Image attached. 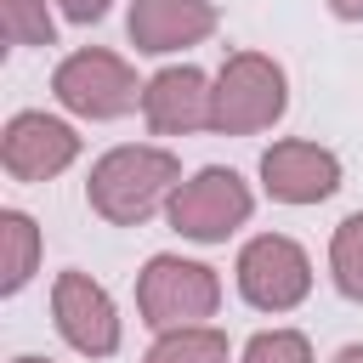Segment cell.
<instances>
[{
    "mask_svg": "<svg viewBox=\"0 0 363 363\" xmlns=\"http://www.w3.org/2000/svg\"><path fill=\"white\" fill-rule=\"evenodd\" d=\"M182 187V164L170 147H147V142H125L108 147L91 176H85V204L113 221V227H142L153 210L170 204V193Z\"/></svg>",
    "mask_w": 363,
    "mask_h": 363,
    "instance_id": "6da1fadb",
    "label": "cell"
},
{
    "mask_svg": "<svg viewBox=\"0 0 363 363\" xmlns=\"http://www.w3.org/2000/svg\"><path fill=\"white\" fill-rule=\"evenodd\" d=\"M289 108V79L267 51H233L210 79V130L216 136H255L272 130Z\"/></svg>",
    "mask_w": 363,
    "mask_h": 363,
    "instance_id": "7a4b0ae2",
    "label": "cell"
},
{
    "mask_svg": "<svg viewBox=\"0 0 363 363\" xmlns=\"http://www.w3.org/2000/svg\"><path fill=\"white\" fill-rule=\"evenodd\" d=\"M221 306V278L216 267L204 261H187V255H147L142 278H136V312L147 329H187V323H204L216 318Z\"/></svg>",
    "mask_w": 363,
    "mask_h": 363,
    "instance_id": "3957f363",
    "label": "cell"
},
{
    "mask_svg": "<svg viewBox=\"0 0 363 363\" xmlns=\"http://www.w3.org/2000/svg\"><path fill=\"white\" fill-rule=\"evenodd\" d=\"M250 210H255V193H250V182H244L238 170H227V164L193 170V176L170 193V204H164L170 227H176L182 238H193V244H227V238L250 221Z\"/></svg>",
    "mask_w": 363,
    "mask_h": 363,
    "instance_id": "277c9868",
    "label": "cell"
},
{
    "mask_svg": "<svg viewBox=\"0 0 363 363\" xmlns=\"http://www.w3.org/2000/svg\"><path fill=\"white\" fill-rule=\"evenodd\" d=\"M51 96L79 119H119V113H130L142 102V85H136V68L119 51L85 45V51H68L57 62Z\"/></svg>",
    "mask_w": 363,
    "mask_h": 363,
    "instance_id": "5b68a950",
    "label": "cell"
},
{
    "mask_svg": "<svg viewBox=\"0 0 363 363\" xmlns=\"http://www.w3.org/2000/svg\"><path fill=\"white\" fill-rule=\"evenodd\" d=\"M238 295L255 312H295L312 295V255L289 233H261L238 250Z\"/></svg>",
    "mask_w": 363,
    "mask_h": 363,
    "instance_id": "8992f818",
    "label": "cell"
},
{
    "mask_svg": "<svg viewBox=\"0 0 363 363\" xmlns=\"http://www.w3.org/2000/svg\"><path fill=\"white\" fill-rule=\"evenodd\" d=\"M51 318H57V335L79 357H113L119 352V306H113V295L91 272H79V267L57 272V284H51Z\"/></svg>",
    "mask_w": 363,
    "mask_h": 363,
    "instance_id": "52a82bcc",
    "label": "cell"
},
{
    "mask_svg": "<svg viewBox=\"0 0 363 363\" xmlns=\"http://www.w3.org/2000/svg\"><path fill=\"white\" fill-rule=\"evenodd\" d=\"M74 159H79V130L68 119H57V113L23 108L0 130V164H6L11 182H51Z\"/></svg>",
    "mask_w": 363,
    "mask_h": 363,
    "instance_id": "ba28073f",
    "label": "cell"
},
{
    "mask_svg": "<svg viewBox=\"0 0 363 363\" xmlns=\"http://www.w3.org/2000/svg\"><path fill=\"white\" fill-rule=\"evenodd\" d=\"M261 187L278 204H323L340 187V159L329 147H318V142L284 136V142H272L261 153Z\"/></svg>",
    "mask_w": 363,
    "mask_h": 363,
    "instance_id": "9c48e42d",
    "label": "cell"
},
{
    "mask_svg": "<svg viewBox=\"0 0 363 363\" xmlns=\"http://www.w3.org/2000/svg\"><path fill=\"white\" fill-rule=\"evenodd\" d=\"M125 34L142 57H170L216 34V6L210 0H130Z\"/></svg>",
    "mask_w": 363,
    "mask_h": 363,
    "instance_id": "30bf717a",
    "label": "cell"
},
{
    "mask_svg": "<svg viewBox=\"0 0 363 363\" xmlns=\"http://www.w3.org/2000/svg\"><path fill=\"white\" fill-rule=\"evenodd\" d=\"M142 119L153 136L210 130V79L193 62H170L142 85Z\"/></svg>",
    "mask_w": 363,
    "mask_h": 363,
    "instance_id": "8fae6325",
    "label": "cell"
},
{
    "mask_svg": "<svg viewBox=\"0 0 363 363\" xmlns=\"http://www.w3.org/2000/svg\"><path fill=\"white\" fill-rule=\"evenodd\" d=\"M40 272V227L23 210H0V295H17Z\"/></svg>",
    "mask_w": 363,
    "mask_h": 363,
    "instance_id": "7c38bea8",
    "label": "cell"
},
{
    "mask_svg": "<svg viewBox=\"0 0 363 363\" xmlns=\"http://www.w3.org/2000/svg\"><path fill=\"white\" fill-rule=\"evenodd\" d=\"M142 363H227V335L210 323H187V329H164Z\"/></svg>",
    "mask_w": 363,
    "mask_h": 363,
    "instance_id": "4fadbf2b",
    "label": "cell"
},
{
    "mask_svg": "<svg viewBox=\"0 0 363 363\" xmlns=\"http://www.w3.org/2000/svg\"><path fill=\"white\" fill-rule=\"evenodd\" d=\"M329 278L346 301H363V210H352L329 238Z\"/></svg>",
    "mask_w": 363,
    "mask_h": 363,
    "instance_id": "5bb4252c",
    "label": "cell"
},
{
    "mask_svg": "<svg viewBox=\"0 0 363 363\" xmlns=\"http://www.w3.org/2000/svg\"><path fill=\"white\" fill-rule=\"evenodd\" d=\"M0 28H6L11 45H51L57 40L45 0H0Z\"/></svg>",
    "mask_w": 363,
    "mask_h": 363,
    "instance_id": "9a60e30c",
    "label": "cell"
},
{
    "mask_svg": "<svg viewBox=\"0 0 363 363\" xmlns=\"http://www.w3.org/2000/svg\"><path fill=\"white\" fill-rule=\"evenodd\" d=\"M238 363H312V340L301 329H261L244 340Z\"/></svg>",
    "mask_w": 363,
    "mask_h": 363,
    "instance_id": "2e32d148",
    "label": "cell"
},
{
    "mask_svg": "<svg viewBox=\"0 0 363 363\" xmlns=\"http://www.w3.org/2000/svg\"><path fill=\"white\" fill-rule=\"evenodd\" d=\"M57 6H62V17H68V23H102L113 0H57Z\"/></svg>",
    "mask_w": 363,
    "mask_h": 363,
    "instance_id": "e0dca14e",
    "label": "cell"
},
{
    "mask_svg": "<svg viewBox=\"0 0 363 363\" xmlns=\"http://www.w3.org/2000/svg\"><path fill=\"white\" fill-rule=\"evenodd\" d=\"M329 11H335L340 23H363V0H329Z\"/></svg>",
    "mask_w": 363,
    "mask_h": 363,
    "instance_id": "ac0fdd59",
    "label": "cell"
},
{
    "mask_svg": "<svg viewBox=\"0 0 363 363\" xmlns=\"http://www.w3.org/2000/svg\"><path fill=\"white\" fill-rule=\"evenodd\" d=\"M329 363H363V340H352V346H340Z\"/></svg>",
    "mask_w": 363,
    "mask_h": 363,
    "instance_id": "d6986e66",
    "label": "cell"
},
{
    "mask_svg": "<svg viewBox=\"0 0 363 363\" xmlns=\"http://www.w3.org/2000/svg\"><path fill=\"white\" fill-rule=\"evenodd\" d=\"M11 363H51V357H34V352H23V357H11Z\"/></svg>",
    "mask_w": 363,
    "mask_h": 363,
    "instance_id": "ffe728a7",
    "label": "cell"
}]
</instances>
